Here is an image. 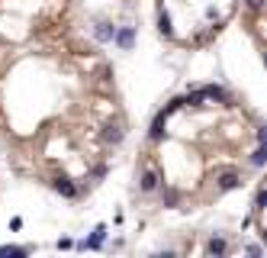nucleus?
<instances>
[{
	"label": "nucleus",
	"mask_w": 267,
	"mask_h": 258,
	"mask_svg": "<svg viewBox=\"0 0 267 258\" xmlns=\"http://www.w3.org/2000/svg\"><path fill=\"white\" fill-rule=\"evenodd\" d=\"M113 42H116L119 49H132V42H136V32H132V26H122V29H116L113 32Z\"/></svg>",
	"instance_id": "1"
},
{
	"label": "nucleus",
	"mask_w": 267,
	"mask_h": 258,
	"mask_svg": "<svg viewBox=\"0 0 267 258\" xmlns=\"http://www.w3.org/2000/svg\"><path fill=\"white\" fill-rule=\"evenodd\" d=\"M29 248H16V245H0V255H16V258H23Z\"/></svg>",
	"instance_id": "10"
},
{
	"label": "nucleus",
	"mask_w": 267,
	"mask_h": 258,
	"mask_svg": "<svg viewBox=\"0 0 267 258\" xmlns=\"http://www.w3.org/2000/svg\"><path fill=\"white\" fill-rule=\"evenodd\" d=\"M251 162H254V165H264V149H257V152H254V158H251Z\"/></svg>",
	"instance_id": "13"
},
{
	"label": "nucleus",
	"mask_w": 267,
	"mask_h": 258,
	"mask_svg": "<svg viewBox=\"0 0 267 258\" xmlns=\"http://www.w3.org/2000/svg\"><path fill=\"white\" fill-rule=\"evenodd\" d=\"M206 248H209V255H226V252H229V245L222 242V239H212Z\"/></svg>",
	"instance_id": "8"
},
{
	"label": "nucleus",
	"mask_w": 267,
	"mask_h": 258,
	"mask_svg": "<svg viewBox=\"0 0 267 258\" xmlns=\"http://www.w3.org/2000/svg\"><path fill=\"white\" fill-rule=\"evenodd\" d=\"M164 126H167V113L161 110V113L155 117V123H151V132H148L151 142H161V139H164Z\"/></svg>",
	"instance_id": "2"
},
{
	"label": "nucleus",
	"mask_w": 267,
	"mask_h": 258,
	"mask_svg": "<svg viewBox=\"0 0 267 258\" xmlns=\"http://www.w3.org/2000/svg\"><path fill=\"white\" fill-rule=\"evenodd\" d=\"M158 29H161L164 35H174V29H171V16H167V13L158 16Z\"/></svg>",
	"instance_id": "9"
},
{
	"label": "nucleus",
	"mask_w": 267,
	"mask_h": 258,
	"mask_svg": "<svg viewBox=\"0 0 267 258\" xmlns=\"http://www.w3.org/2000/svg\"><path fill=\"white\" fill-rule=\"evenodd\" d=\"M97 39H100V42H110L113 39V32H116V26H113V23H97Z\"/></svg>",
	"instance_id": "7"
},
{
	"label": "nucleus",
	"mask_w": 267,
	"mask_h": 258,
	"mask_svg": "<svg viewBox=\"0 0 267 258\" xmlns=\"http://www.w3.org/2000/svg\"><path fill=\"white\" fill-rule=\"evenodd\" d=\"M139 188L145 191V194L158 191V174H155V171H145V174H142V181H139Z\"/></svg>",
	"instance_id": "6"
},
{
	"label": "nucleus",
	"mask_w": 267,
	"mask_h": 258,
	"mask_svg": "<svg viewBox=\"0 0 267 258\" xmlns=\"http://www.w3.org/2000/svg\"><path fill=\"white\" fill-rule=\"evenodd\" d=\"M238 184H242V177H238L235 171H226L219 177V191H232V188H238Z\"/></svg>",
	"instance_id": "4"
},
{
	"label": "nucleus",
	"mask_w": 267,
	"mask_h": 258,
	"mask_svg": "<svg viewBox=\"0 0 267 258\" xmlns=\"http://www.w3.org/2000/svg\"><path fill=\"white\" fill-rule=\"evenodd\" d=\"M52 188H55L61 197H77V188L68 181V177H58V181H52Z\"/></svg>",
	"instance_id": "3"
},
{
	"label": "nucleus",
	"mask_w": 267,
	"mask_h": 258,
	"mask_svg": "<svg viewBox=\"0 0 267 258\" xmlns=\"http://www.w3.org/2000/svg\"><path fill=\"white\" fill-rule=\"evenodd\" d=\"M106 139H110V142H119V139H122V129H116V126H113L110 132H106Z\"/></svg>",
	"instance_id": "12"
},
{
	"label": "nucleus",
	"mask_w": 267,
	"mask_h": 258,
	"mask_svg": "<svg viewBox=\"0 0 267 258\" xmlns=\"http://www.w3.org/2000/svg\"><path fill=\"white\" fill-rule=\"evenodd\" d=\"M103 236H106V226H97L94 236L87 239V242H81V248H100V245H103Z\"/></svg>",
	"instance_id": "5"
},
{
	"label": "nucleus",
	"mask_w": 267,
	"mask_h": 258,
	"mask_svg": "<svg viewBox=\"0 0 267 258\" xmlns=\"http://www.w3.org/2000/svg\"><path fill=\"white\" fill-rule=\"evenodd\" d=\"M161 200L167 207H177V191H161Z\"/></svg>",
	"instance_id": "11"
},
{
	"label": "nucleus",
	"mask_w": 267,
	"mask_h": 258,
	"mask_svg": "<svg viewBox=\"0 0 267 258\" xmlns=\"http://www.w3.org/2000/svg\"><path fill=\"white\" fill-rule=\"evenodd\" d=\"M248 7H251V10H261V0H248Z\"/></svg>",
	"instance_id": "14"
}]
</instances>
